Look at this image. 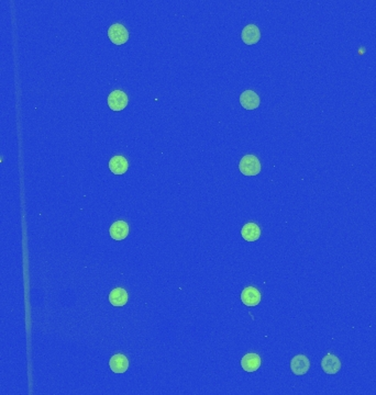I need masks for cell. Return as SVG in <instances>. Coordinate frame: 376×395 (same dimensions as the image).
Returning a JSON list of instances; mask_svg holds the SVG:
<instances>
[{
	"instance_id": "cell-5",
	"label": "cell",
	"mask_w": 376,
	"mask_h": 395,
	"mask_svg": "<svg viewBox=\"0 0 376 395\" xmlns=\"http://www.w3.org/2000/svg\"><path fill=\"white\" fill-rule=\"evenodd\" d=\"M241 39L247 45L257 44L261 39V32L256 25H247L241 33Z\"/></svg>"
},
{
	"instance_id": "cell-1",
	"label": "cell",
	"mask_w": 376,
	"mask_h": 395,
	"mask_svg": "<svg viewBox=\"0 0 376 395\" xmlns=\"http://www.w3.org/2000/svg\"><path fill=\"white\" fill-rule=\"evenodd\" d=\"M239 169L244 176H257L261 171V162L254 155H245L239 164Z\"/></svg>"
},
{
	"instance_id": "cell-11",
	"label": "cell",
	"mask_w": 376,
	"mask_h": 395,
	"mask_svg": "<svg viewBox=\"0 0 376 395\" xmlns=\"http://www.w3.org/2000/svg\"><path fill=\"white\" fill-rule=\"evenodd\" d=\"M321 367L328 374L338 373L341 369V362L337 356L329 353L321 361Z\"/></svg>"
},
{
	"instance_id": "cell-4",
	"label": "cell",
	"mask_w": 376,
	"mask_h": 395,
	"mask_svg": "<svg viewBox=\"0 0 376 395\" xmlns=\"http://www.w3.org/2000/svg\"><path fill=\"white\" fill-rule=\"evenodd\" d=\"M240 103L245 110H254L259 108L261 100L260 97L253 90H245L240 96Z\"/></svg>"
},
{
	"instance_id": "cell-3",
	"label": "cell",
	"mask_w": 376,
	"mask_h": 395,
	"mask_svg": "<svg viewBox=\"0 0 376 395\" xmlns=\"http://www.w3.org/2000/svg\"><path fill=\"white\" fill-rule=\"evenodd\" d=\"M128 96L122 90H113L108 96V106L113 111H121L128 106Z\"/></svg>"
},
{
	"instance_id": "cell-7",
	"label": "cell",
	"mask_w": 376,
	"mask_h": 395,
	"mask_svg": "<svg viewBox=\"0 0 376 395\" xmlns=\"http://www.w3.org/2000/svg\"><path fill=\"white\" fill-rule=\"evenodd\" d=\"M129 225L124 221H117L111 224L109 229V234L114 241H122L129 235Z\"/></svg>"
},
{
	"instance_id": "cell-9",
	"label": "cell",
	"mask_w": 376,
	"mask_h": 395,
	"mask_svg": "<svg viewBox=\"0 0 376 395\" xmlns=\"http://www.w3.org/2000/svg\"><path fill=\"white\" fill-rule=\"evenodd\" d=\"M109 367L114 373H124L129 368V360L126 356L117 353L113 355L109 361Z\"/></svg>"
},
{
	"instance_id": "cell-14",
	"label": "cell",
	"mask_w": 376,
	"mask_h": 395,
	"mask_svg": "<svg viewBox=\"0 0 376 395\" xmlns=\"http://www.w3.org/2000/svg\"><path fill=\"white\" fill-rule=\"evenodd\" d=\"M109 301L113 306H123L128 302V293L124 289L115 288L109 294Z\"/></svg>"
},
{
	"instance_id": "cell-12",
	"label": "cell",
	"mask_w": 376,
	"mask_h": 395,
	"mask_svg": "<svg viewBox=\"0 0 376 395\" xmlns=\"http://www.w3.org/2000/svg\"><path fill=\"white\" fill-rule=\"evenodd\" d=\"M129 164L123 156H113V157L109 160V169H110L114 175H123V173L128 170Z\"/></svg>"
},
{
	"instance_id": "cell-8",
	"label": "cell",
	"mask_w": 376,
	"mask_h": 395,
	"mask_svg": "<svg viewBox=\"0 0 376 395\" xmlns=\"http://www.w3.org/2000/svg\"><path fill=\"white\" fill-rule=\"evenodd\" d=\"M241 300L246 306H257L261 302V293L256 288L247 287L242 291Z\"/></svg>"
},
{
	"instance_id": "cell-13",
	"label": "cell",
	"mask_w": 376,
	"mask_h": 395,
	"mask_svg": "<svg viewBox=\"0 0 376 395\" xmlns=\"http://www.w3.org/2000/svg\"><path fill=\"white\" fill-rule=\"evenodd\" d=\"M241 235L246 242H256L261 236V229L256 223H246L241 230Z\"/></svg>"
},
{
	"instance_id": "cell-6",
	"label": "cell",
	"mask_w": 376,
	"mask_h": 395,
	"mask_svg": "<svg viewBox=\"0 0 376 395\" xmlns=\"http://www.w3.org/2000/svg\"><path fill=\"white\" fill-rule=\"evenodd\" d=\"M309 367H310L309 360L304 355L295 356L291 361V369L293 371V373L296 375H303L305 373H307Z\"/></svg>"
},
{
	"instance_id": "cell-10",
	"label": "cell",
	"mask_w": 376,
	"mask_h": 395,
	"mask_svg": "<svg viewBox=\"0 0 376 395\" xmlns=\"http://www.w3.org/2000/svg\"><path fill=\"white\" fill-rule=\"evenodd\" d=\"M261 358L257 353H246L243 358L241 359V367L243 368L246 372H254L260 367H261Z\"/></svg>"
},
{
	"instance_id": "cell-2",
	"label": "cell",
	"mask_w": 376,
	"mask_h": 395,
	"mask_svg": "<svg viewBox=\"0 0 376 395\" xmlns=\"http://www.w3.org/2000/svg\"><path fill=\"white\" fill-rule=\"evenodd\" d=\"M108 37L113 44L122 45L129 40V32L122 25L114 23L108 29Z\"/></svg>"
}]
</instances>
